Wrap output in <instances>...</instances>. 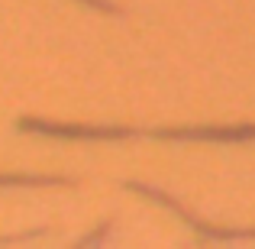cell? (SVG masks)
I'll return each mask as SVG.
<instances>
[{
    "mask_svg": "<svg viewBox=\"0 0 255 249\" xmlns=\"http://www.w3.org/2000/svg\"><path fill=\"white\" fill-rule=\"evenodd\" d=\"M65 178H32V175H0V185H62Z\"/></svg>",
    "mask_w": 255,
    "mask_h": 249,
    "instance_id": "6da1fadb",
    "label": "cell"
}]
</instances>
